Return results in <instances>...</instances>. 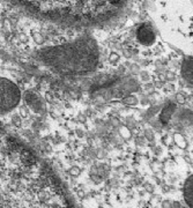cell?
Segmentation results:
<instances>
[{"instance_id": "obj_1", "label": "cell", "mask_w": 193, "mask_h": 208, "mask_svg": "<svg viewBox=\"0 0 193 208\" xmlns=\"http://www.w3.org/2000/svg\"><path fill=\"white\" fill-rule=\"evenodd\" d=\"M0 208H76L54 169L0 127Z\"/></svg>"}, {"instance_id": "obj_2", "label": "cell", "mask_w": 193, "mask_h": 208, "mask_svg": "<svg viewBox=\"0 0 193 208\" xmlns=\"http://www.w3.org/2000/svg\"><path fill=\"white\" fill-rule=\"evenodd\" d=\"M29 16L75 28L115 22L133 0H5Z\"/></svg>"}, {"instance_id": "obj_3", "label": "cell", "mask_w": 193, "mask_h": 208, "mask_svg": "<svg viewBox=\"0 0 193 208\" xmlns=\"http://www.w3.org/2000/svg\"><path fill=\"white\" fill-rule=\"evenodd\" d=\"M20 101V90L11 80L0 78V113H6L16 106Z\"/></svg>"}, {"instance_id": "obj_4", "label": "cell", "mask_w": 193, "mask_h": 208, "mask_svg": "<svg viewBox=\"0 0 193 208\" xmlns=\"http://www.w3.org/2000/svg\"><path fill=\"white\" fill-rule=\"evenodd\" d=\"M136 40L145 46H152L156 42V34L150 23L143 22L136 29Z\"/></svg>"}, {"instance_id": "obj_5", "label": "cell", "mask_w": 193, "mask_h": 208, "mask_svg": "<svg viewBox=\"0 0 193 208\" xmlns=\"http://www.w3.org/2000/svg\"><path fill=\"white\" fill-rule=\"evenodd\" d=\"M181 76L188 86L193 87V56H185L181 64Z\"/></svg>"}, {"instance_id": "obj_6", "label": "cell", "mask_w": 193, "mask_h": 208, "mask_svg": "<svg viewBox=\"0 0 193 208\" xmlns=\"http://www.w3.org/2000/svg\"><path fill=\"white\" fill-rule=\"evenodd\" d=\"M183 196L184 201L188 208H193V173L186 178L183 186Z\"/></svg>"}, {"instance_id": "obj_7", "label": "cell", "mask_w": 193, "mask_h": 208, "mask_svg": "<svg viewBox=\"0 0 193 208\" xmlns=\"http://www.w3.org/2000/svg\"><path fill=\"white\" fill-rule=\"evenodd\" d=\"M176 111V103H172V102H168V104L164 106L161 113H160V121L163 124V125H167L169 123L170 118L172 117V115L175 113Z\"/></svg>"}, {"instance_id": "obj_8", "label": "cell", "mask_w": 193, "mask_h": 208, "mask_svg": "<svg viewBox=\"0 0 193 208\" xmlns=\"http://www.w3.org/2000/svg\"><path fill=\"white\" fill-rule=\"evenodd\" d=\"M174 141L175 144L181 148V149H184L186 147V140L184 138V135L181 134V133H175L174 134Z\"/></svg>"}, {"instance_id": "obj_9", "label": "cell", "mask_w": 193, "mask_h": 208, "mask_svg": "<svg viewBox=\"0 0 193 208\" xmlns=\"http://www.w3.org/2000/svg\"><path fill=\"white\" fill-rule=\"evenodd\" d=\"M124 103L127 104V105H136V104L139 103V101H138V98L133 96V95H129L127 97L124 99Z\"/></svg>"}, {"instance_id": "obj_10", "label": "cell", "mask_w": 193, "mask_h": 208, "mask_svg": "<svg viewBox=\"0 0 193 208\" xmlns=\"http://www.w3.org/2000/svg\"><path fill=\"white\" fill-rule=\"evenodd\" d=\"M185 101H186V97L184 94H181V92L176 94V103L177 104H185Z\"/></svg>"}, {"instance_id": "obj_11", "label": "cell", "mask_w": 193, "mask_h": 208, "mask_svg": "<svg viewBox=\"0 0 193 208\" xmlns=\"http://www.w3.org/2000/svg\"><path fill=\"white\" fill-rule=\"evenodd\" d=\"M146 138L148 141H154V135H153L152 131H146Z\"/></svg>"}, {"instance_id": "obj_12", "label": "cell", "mask_w": 193, "mask_h": 208, "mask_svg": "<svg viewBox=\"0 0 193 208\" xmlns=\"http://www.w3.org/2000/svg\"><path fill=\"white\" fill-rule=\"evenodd\" d=\"M162 207L163 208H174V206H172V203H171L170 201H163Z\"/></svg>"}, {"instance_id": "obj_13", "label": "cell", "mask_w": 193, "mask_h": 208, "mask_svg": "<svg viewBox=\"0 0 193 208\" xmlns=\"http://www.w3.org/2000/svg\"><path fill=\"white\" fill-rule=\"evenodd\" d=\"M167 79L168 80H174L175 79V74L172 72H167Z\"/></svg>"}, {"instance_id": "obj_14", "label": "cell", "mask_w": 193, "mask_h": 208, "mask_svg": "<svg viewBox=\"0 0 193 208\" xmlns=\"http://www.w3.org/2000/svg\"><path fill=\"white\" fill-rule=\"evenodd\" d=\"M172 206H174V208H181V202H178V201H176L172 203Z\"/></svg>"}, {"instance_id": "obj_15", "label": "cell", "mask_w": 193, "mask_h": 208, "mask_svg": "<svg viewBox=\"0 0 193 208\" xmlns=\"http://www.w3.org/2000/svg\"><path fill=\"white\" fill-rule=\"evenodd\" d=\"M181 208H188V207H181Z\"/></svg>"}]
</instances>
